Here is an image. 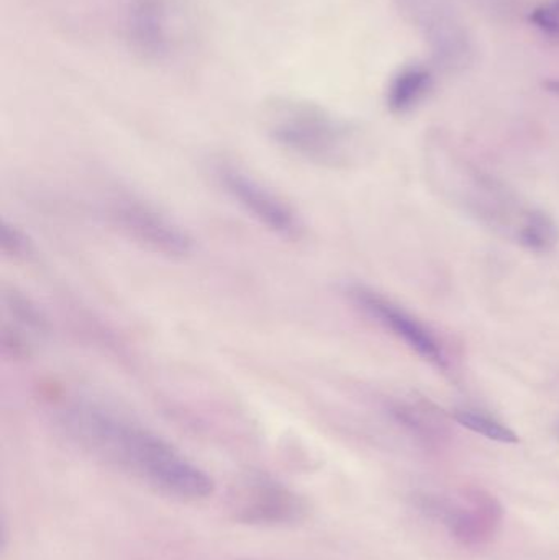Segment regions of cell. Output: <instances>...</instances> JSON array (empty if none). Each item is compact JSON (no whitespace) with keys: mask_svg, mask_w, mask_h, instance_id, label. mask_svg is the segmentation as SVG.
<instances>
[{"mask_svg":"<svg viewBox=\"0 0 559 560\" xmlns=\"http://www.w3.org/2000/svg\"><path fill=\"white\" fill-rule=\"evenodd\" d=\"M61 421L82 446L133 470L167 495L203 500L216 492L212 477L173 444L102 405L74 401L62 411Z\"/></svg>","mask_w":559,"mask_h":560,"instance_id":"cell-1","label":"cell"},{"mask_svg":"<svg viewBox=\"0 0 559 560\" xmlns=\"http://www.w3.org/2000/svg\"><path fill=\"white\" fill-rule=\"evenodd\" d=\"M265 125L279 147L314 163H343L353 141V130L345 121L317 104L294 98L272 101Z\"/></svg>","mask_w":559,"mask_h":560,"instance_id":"cell-2","label":"cell"},{"mask_svg":"<svg viewBox=\"0 0 559 560\" xmlns=\"http://www.w3.org/2000/svg\"><path fill=\"white\" fill-rule=\"evenodd\" d=\"M216 177L225 192L259 225L284 240L301 238L304 225L298 212L252 174L222 161L217 164Z\"/></svg>","mask_w":559,"mask_h":560,"instance_id":"cell-3","label":"cell"},{"mask_svg":"<svg viewBox=\"0 0 559 560\" xmlns=\"http://www.w3.org/2000/svg\"><path fill=\"white\" fill-rule=\"evenodd\" d=\"M232 499L236 520L246 525H291L307 513L298 493L266 476L248 477Z\"/></svg>","mask_w":559,"mask_h":560,"instance_id":"cell-4","label":"cell"},{"mask_svg":"<svg viewBox=\"0 0 559 560\" xmlns=\"http://www.w3.org/2000/svg\"><path fill=\"white\" fill-rule=\"evenodd\" d=\"M348 295L366 315L403 339L420 358L435 368L449 369V358L442 342H439L436 336L416 316L368 287L351 285Z\"/></svg>","mask_w":559,"mask_h":560,"instance_id":"cell-5","label":"cell"},{"mask_svg":"<svg viewBox=\"0 0 559 560\" xmlns=\"http://www.w3.org/2000/svg\"><path fill=\"white\" fill-rule=\"evenodd\" d=\"M112 217L131 238L166 256H186L193 249V240L173 220L135 199H118L112 207Z\"/></svg>","mask_w":559,"mask_h":560,"instance_id":"cell-6","label":"cell"},{"mask_svg":"<svg viewBox=\"0 0 559 560\" xmlns=\"http://www.w3.org/2000/svg\"><path fill=\"white\" fill-rule=\"evenodd\" d=\"M173 10L167 0H131L125 28L135 51L148 59H163L174 46Z\"/></svg>","mask_w":559,"mask_h":560,"instance_id":"cell-7","label":"cell"},{"mask_svg":"<svg viewBox=\"0 0 559 560\" xmlns=\"http://www.w3.org/2000/svg\"><path fill=\"white\" fill-rule=\"evenodd\" d=\"M430 89H432V74L429 69L419 65L409 66L391 82L387 104L396 114H406L427 97Z\"/></svg>","mask_w":559,"mask_h":560,"instance_id":"cell-8","label":"cell"},{"mask_svg":"<svg viewBox=\"0 0 559 560\" xmlns=\"http://www.w3.org/2000/svg\"><path fill=\"white\" fill-rule=\"evenodd\" d=\"M455 418L459 424L488 438V440L499 441V443H517L519 441L517 434L511 428L505 427L504 423L485 411L465 408V410L456 411Z\"/></svg>","mask_w":559,"mask_h":560,"instance_id":"cell-9","label":"cell"},{"mask_svg":"<svg viewBox=\"0 0 559 560\" xmlns=\"http://www.w3.org/2000/svg\"><path fill=\"white\" fill-rule=\"evenodd\" d=\"M558 226L550 217L541 212H532L521 225L519 240L535 252H547L558 242Z\"/></svg>","mask_w":559,"mask_h":560,"instance_id":"cell-10","label":"cell"},{"mask_svg":"<svg viewBox=\"0 0 559 560\" xmlns=\"http://www.w3.org/2000/svg\"><path fill=\"white\" fill-rule=\"evenodd\" d=\"M534 20L545 32L559 36V0H554L548 5L538 9Z\"/></svg>","mask_w":559,"mask_h":560,"instance_id":"cell-11","label":"cell"}]
</instances>
